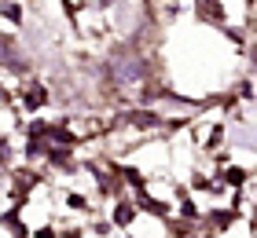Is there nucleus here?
I'll list each match as a JSON object with an SVG mask.
<instances>
[{
    "label": "nucleus",
    "instance_id": "f257e3e1",
    "mask_svg": "<svg viewBox=\"0 0 257 238\" xmlns=\"http://www.w3.org/2000/svg\"><path fill=\"white\" fill-rule=\"evenodd\" d=\"M140 77H144V63H140V59H118V63H114V81H118V85L133 88Z\"/></svg>",
    "mask_w": 257,
    "mask_h": 238
},
{
    "label": "nucleus",
    "instance_id": "f03ea898",
    "mask_svg": "<svg viewBox=\"0 0 257 238\" xmlns=\"http://www.w3.org/2000/svg\"><path fill=\"white\" fill-rule=\"evenodd\" d=\"M133 220V209H118V223H128Z\"/></svg>",
    "mask_w": 257,
    "mask_h": 238
}]
</instances>
